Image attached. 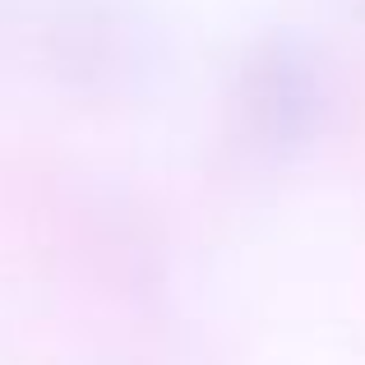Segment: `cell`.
Masks as SVG:
<instances>
[{"instance_id": "1", "label": "cell", "mask_w": 365, "mask_h": 365, "mask_svg": "<svg viewBox=\"0 0 365 365\" xmlns=\"http://www.w3.org/2000/svg\"><path fill=\"white\" fill-rule=\"evenodd\" d=\"M245 116L268 143H296L324 120L329 107V79L319 56L296 37H273L255 46L245 65Z\"/></svg>"}]
</instances>
